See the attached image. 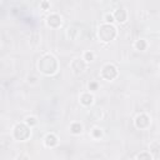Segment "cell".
I'll return each instance as SVG.
<instances>
[{"mask_svg": "<svg viewBox=\"0 0 160 160\" xmlns=\"http://www.w3.org/2000/svg\"><path fill=\"white\" fill-rule=\"evenodd\" d=\"M149 125V119H148L146 115H140L136 119V127L143 129V128H146Z\"/></svg>", "mask_w": 160, "mask_h": 160, "instance_id": "5b68a950", "label": "cell"}, {"mask_svg": "<svg viewBox=\"0 0 160 160\" xmlns=\"http://www.w3.org/2000/svg\"><path fill=\"white\" fill-rule=\"evenodd\" d=\"M26 123L29 124V125H34V124H36V120H35V118H28L26 119Z\"/></svg>", "mask_w": 160, "mask_h": 160, "instance_id": "5bb4252c", "label": "cell"}, {"mask_svg": "<svg viewBox=\"0 0 160 160\" xmlns=\"http://www.w3.org/2000/svg\"><path fill=\"white\" fill-rule=\"evenodd\" d=\"M14 135H15V138L18 140H25V139L29 138L30 130L28 129V127H25V125L19 124V125H16V127H15Z\"/></svg>", "mask_w": 160, "mask_h": 160, "instance_id": "3957f363", "label": "cell"}, {"mask_svg": "<svg viewBox=\"0 0 160 160\" xmlns=\"http://www.w3.org/2000/svg\"><path fill=\"white\" fill-rule=\"evenodd\" d=\"M99 36L104 41H110L115 36V28L111 25H104L99 29Z\"/></svg>", "mask_w": 160, "mask_h": 160, "instance_id": "7a4b0ae2", "label": "cell"}, {"mask_svg": "<svg viewBox=\"0 0 160 160\" xmlns=\"http://www.w3.org/2000/svg\"><path fill=\"white\" fill-rule=\"evenodd\" d=\"M60 18L58 15H50L49 18H48V24L50 25V26H53V28H58L59 25H60Z\"/></svg>", "mask_w": 160, "mask_h": 160, "instance_id": "52a82bcc", "label": "cell"}, {"mask_svg": "<svg viewBox=\"0 0 160 160\" xmlns=\"http://www.w3.org/2000/svg\"><path fill=\"white\" fill-rule=\"evenodd\" d=\"M80 101H81L84 105H90L91 103H93V96L90 94H84L81 96V99H80Z\"/></svg>", "mask_w": 160, "mask_h": 160, "instance_id": "30bf717a", "label": "cell"}, {"mask_svg": "<svg viewBox=\"0 0 160 160\" xmlns=\"http://www.w3.org/2000/svg\"><path fill=\"white\" fill-rule=\"evenodd\" d=\"M139 159H143V158H145V159H150L151 156L149 155V154H140V155H138Z\"/></svg>", "mask_w": 160, "mask_h": 160, "instance_id": "9a60e30c", "label": "cell"}, {"mask_svg": "<svg viewBox=\"0 0 160 160\" xmlns=\"http://www.w3.org/2000/svg\"><path fill=\"white\" fill-rule=\"evenodd\" d=\"M136 48H138L139 50H144L146 48V43L144 41V40H139V41L136 43Z\"/></svg>", "mask_w": 160, "mask_h": 160, "instance_id": "7c38bea8", "label": "cell"}, {"mask_svg": "<svg viewBox=\"0 0 160 160\" xmlns=\"http://www.w3.org/2000/svg\"><path fill=\"white\" fill-rule=\"evenodd\" d=\"M45 144H47V146H55L56 144H58V139H56L54 135L50 134L45 138Z\"/></svg>", "mask_w": 160, "mask_h": 160, "instance_id": "ba28073f", "label": "cell"}, {"mask_svg": "<svg viewBox=\"0 0 160 160\" xmlns=\"http://www.w3.org/2000/svg\"><path fill=\"white\" fill-rule=\"evenodd\" d=\"M93 59H94V54L93 53H89V51H88V53H85V60H87V61H91Z\"/></svg>", "mask_w": 160, "mask_h": 160, "instance_id": "4fadbf2b", "label": "cell"}, {"mask_svg": "<svg viewBox=\"0 0 160 160\" xmlns=\"http://www.w3.org/2000/svg\"><path fill=\"white\" fill-rule=\"evenodd\" d=\"M71 131L74 134H80L81 133V125L80 124H73L71 125Z\"/></svg>", "mask_w": 160, "mask_h": 160, "instance_id": "8fae6325", "label": "cell"}, {"mask_svg": "<svg viewBox=\"0 0 160 160\" xmlns=\"http://www.w3.org/2000/svg\"><path fill=\"white\" fill-rule=\"evenodd\" d=\"M71 66H73V70L79 74V73H81L85 69V63L83 60H75Z\"/></svg>", "mask_w": 160, "mask_h": 160, "instance_id": "8992f818", "label": "cell"}, {"mask_svg": "<svg viewBox=\"0 0 160 160\" xmlns=\"http://www.w3.org/2000/svg\"><path fill=\"white\" fill-rule=\"evenodd\" d=\"M105 19H106L108 23H113V21H114V16H111V15H106V16H105Z\"/></svg>", "mask_w": 160, "mask_h": 160, "instance_id": "2e32d148", "label": "cell"}, {"mask_svg": "<svg viewBox=\"0 0 160 160\" xmlns=\"http://www.w3.org/2000/svg\"><path fill=\"white\" fill-rule=\"evenodd\" d=\"M115 19L119 21V23H124L127 20V13H125V10H116L115 13Z\"/></svg>", "mask_w": 160, "mask_h": 160, "instance_id": "9c48e42d", "label": "cell"}, {"mask_svg": "<svg viewBox=\"0 0 160 160\" xmlns=\"http://www.w3.org/2000/svg\"><path fill=\"white\" fill-rule=\"evenodd\" d=\"M94 136H96V138H99V136H101V131H100V130H98V129H95V131H94Z\"/></svg>", "mask_w": 160, "mask_h": 160, "instance_id": "e0dca14e", "label": "cell"}, {"mask_svg": "<svg viewBox=\"0 0 160 160\" xmlns=\"http://www.w3.org/2000/svg\"><path fill=\"white\" fill-rule=\"evenodd\" d=\"M101 74H103V76H104L105 79L111 80V79H114V78L116 76L118 71H116V69L113 65H106L104 69H103V73Z\"/></svg>", "mask_w": 160, "mask_h": 160, "instance_id": "277c9868", "label": "cell"}, {"mask_svg": "<svg viewBox=\"0 0 160 160\" xmlns=\"http://www.w3.org/2000/svg\"><path fill=\"white\" fill-rule=\"evenodd\" d=\"M96 87H98V85H96L95 83H93V84H90V88H91V89H94V90L96 89Z\"/></svg>", "mask_w": 160, "mask_h": 160, "instance_id": "ac0fdd59", "label": "cell"}, {"mask_svg": "<svg viewBox=\"0 0 160 160\" xmlns=\"http://www.w3.org/2000/svg\"><path fill=\"white\" fill-rule=\"evenodd\" d=\"M39 68H40V70L45 74H54L56 70V61L53 56L48 55L41 59V61H40V64H39Z\"/></svg>", "mask_w": 160, "mask_h": 160, "instance_id": "6da1fadb", "label": "cell"}]
</instances>
